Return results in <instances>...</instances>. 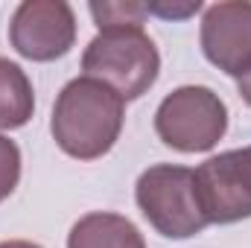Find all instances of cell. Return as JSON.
<instances>
[{
    "label": "cell",
    "mask_w": 251,
    "mask_h": 248,
    "mask_svg": "<svg viewBox=\"0 0 251 248\" xmlns=\"http://www.w3.org/2000/svg\"><path fill=\"white\" fill-rule=\"evenodd\" d=\"M82 73L108 85L114 94L140 99L161 73V53L143 26L100 29L82 53Z\"/></svg>",
    "instance_id": "obj_2"
},
{
    "label": "cell",
    "mask_w": 251,
    "mask_h": 248,
    "mask_svg": "<svg viewBox=\"0 0 251 248\" xmlns=\"http://www.w3.org/2000/svg\"><path fill=\"white\" fill-rule=\"evenodd\" d=\"M126 120V102L108 85L76 76L56 97L50 131L56 146L76 161H97L114 149Z\"/></svg>",
    "instance_id": "obj_1"
},
{
    "label": "cell",
    "mask_w": 251,
    "mask_h": 248,
    "mask_svg": "<svg viewBox=\"0 0 251 248\" xmlns=\"http://www.w3.org/2000/svg\"><path fill=\"white\" fill-rule=\"evenodd\" d=\"M9 41L29 62H56L76 44V15L64 0H24L12 12Z\"/></svg>",
    "instance_id": "obj_6"
},
{
    "label": "cell",
    "mask_w": 251,
    "mask_h": 248,
    "mask_svg": "<svg viewBox=\"0 0 251 248\" xmlns=\"http://www.w3.org/2000/svg\"><path fill=\"white\" fill-rule=\"evenodd\" d=\"M35 91L21 64L0 56V131H15L32 120Z\"/></svg>",
    "instance_id": "obj_9"
},
{
    "label": "cell",
    "mask_w": 251,
    "mask_h": 248,
    "mask_svg": "<svg viewBox=\"0 0 251 248\" xmlns=\"http://www.w3.org/2000/svg\"><path fill=\"white\" fill-rule=\"evenodd\" d=\"M193 173L210 225H234L251 216V146L219 152Z\"/></svg>",
    "instance_id": "obj_5"
},
{
    "label": "cell",
    "mask_w": 251,
    "mask_h": 248,
    "mask_svg": "<svg viewBox=\"0 0 251 248\" xmlns=\"http://www.w3.org/2000/svg\"><path fill=\"white\" fill-rule=\"evenodd\" d=\"M237 94L243 97V102H246V105H251V67L240 76V79H237Z\"/></svg>",
    "instance_id": "obj_13"
},
{
    "label": "cell",
    "mask_w": 251,
    "mask_h": 248,
    "mask_svg": "<svg viewBox=\"0 0 251 248\" xmlns=\"http://www.w3.org/2000/svg\"><path fill=\"white\" fill-rule=\"evenodd\" d=\"M21 181V149L15 140L0 134V201H6Z\"/></svg>",
    "instance_id": "obj_11"
},
{
    "label": "cell",
    "mask_w": 251,
    "mask_h": 248,
    "mask_svg": "<svg viewBox=\"0 0 251 248\" xmlns=\"http://www.w3.org/2000/svg\"><path fill=\"white\" fill-rule=\"evenodd\" d=\"M94 15L97 29H114V26H143L146 3H91L88 6Z\"/></svg>",
    "instance_id": "obj_10"
},
{
    "label": "cell",
    "mask_w": 251,
    "mask_h": 248,
    "mask_svg": "<svg viewBox=\"0 0 251 248\" xmlns=\"http://www.w3.org/2000/svg\"><path fill=\"white\" fill-rule=\"evenodd\" d=\"M155 131L176 152H210L228 131V105L204 85H181L161 99Z\"/></svg>",
    "instance_id": "obj_4"
},
{
    "label": "cell",
    "mask_w": 251,
    "mask_h": 248,
    "mask_svg": "<svg viewBox=\"0 0 251 248\" xmlns=\"http://www.w3.org/2000/svg\"><path fill=\"white\" fill-rule=\"evenodd\" d=\"M199 41L207 62L240 79L251 67V3L222 0L207 6L201 15Z\"/></svg>",
    "instance_id": "obj_7"
},
{
    "label": "cell",
    "mask_w": 251,
    "mask_h": 248,
    "mask_svg": "<svg viewBox=\"0 0 251 248\" xmlns=\"http://www.w3.org/2000/svg\"><path fill=\"white\" fill-rule=\"evenodd\" d=\"M201 9V0H193V3H146V12L149 15H158V18H167V21H184L190 15H196Z\"/></svg>",
    "instance_id": "obj_12"
},
{
    "label": "cell",
    "mask_w": 251,
    "mask_h": 248,
    "mask_svg": "<svg viewBox=\"0 0 251 248\" xmlns=\"http://www.w3.org/2000/svg\"><path fill=\"white\" fill-rule=\"evenodd\" d=\"M67 248H146V243L131 219L97 210L73 222L67 234Z\"/></svg>",
    "instance_id": "obj_8"
},
{
    "label": "cell",
    "mask_w": 251,
    "mask_h": 248,
    "mask_svg": "<svg viewBox=\"0 0 251 248\" xmlns=\"http://www.w3.org/2000/svg\"><path fill=\"white\" fill-rule=\"evenodd\" d=\"M134 201L167 240H190L210 225L196 193V173L178 164H152L143 170L134 184Z\"/></svg>",
    "instance_id": "obj_3"
},
{
    "label": "cell",
    "mask_w": 251,
    "mask_h": 248,
    "mask_svg": "<svg viewBox=\"0 0 251 248\" xmlns=\"http://www.w3.org/2000/svg\"><path fill=\"white\" fill-rule=\"evenodd\" d=\"M0 248H41V246H35L29 240H6V243H0Z\"/></svg>",
    "instance_id": "obj_14"
}]
</instances>
